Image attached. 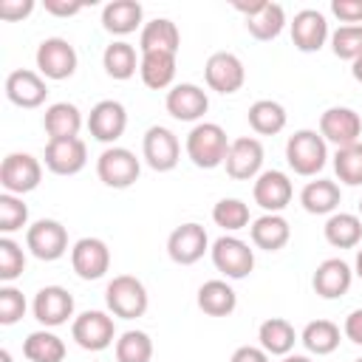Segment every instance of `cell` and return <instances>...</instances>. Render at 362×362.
Returning <instances> with one entry per match:
<instances>
[{"label": "cell", "mask_w": 362, "mask_h": 362, "mask_svg": "<svg viewBox=\"0 0 362 362\" xmlns=\"http://www.w3.org/2000/svg\"><path fill=\"white\" fill-rule=\"evenodd\" d=\"M229 139L226 130L215 122H198L189 133H187V158L198 167V170H215L226 161L229 153Z\"/></svg>", "instance_id": "obj_1"}, {"label": "cell", "mask_w": 362, "mask_h": 362, "mask_svg": "<svg viewBox=\"0 0 362 362\" xmlns=\"http://www.w3.org/2000/svg\"><path fill=\"white\" fill-rule=\"evenodd\" d=\"M286 161L297 175L314 178L328 161V144L320 136V130H294L286 141Z\"/></svg>", "instance_id": "obj_2"}, {"label": "cell", "mask_w": 362, "mask_h": 362, "mask_svg": "<svg viewBox=\"0 0 362 362\" xmlns=\"http://www.w3.org/2000/svg\"><path fill=\"white\" fill-rule=\"evenodd\" d=\"M105 303H107V311L113 317L136 320V317H144V311L150 305V297H147V288L139 277L116 274L105 288Z\"/></svg>", "instance_id": "obj_3"}, {"label": "cell", "mask_w": 362, "mask_h": 362, "mask_svg": "<svg viewBox=\"0 0 362 362\" xmlns=\"http://www.w3.org/2000/svg\"><path fill=\"white\" fill-rule=\"evenodd\" d=\"M139 173H141V161L127 147H116L113 144V147L102 150L99 158H96V175L110 189H127V187H133L139 181Z\"/></svg>", "instance_id": "obj_4"}, {"label": "cell", "mask_w": 362, "mask_h": 362, "mask_svg": "<svg viewBox=\"0 0 362 362\" xmlns=\"http://www.w3.org/2000/svg\"><path fill=\"white\" fill-rule=\"evenodd\" d=\"M209 255H212L215 269H218L221 274H226L229 280H243V277L252 274V269H255V252L249 249L246 240H240V238H235V235H221V238L212 243Z\"/></svg>", "instance_id": "obj_5"}, {"label": "cell", "mask_w": 362, "mask_h": 362, "mask_svg": "<svg viewBox=\"0 0 362 362\" xmlns=\"http://www.w3.org/2000/svg\"><path fill=\"white\" fill-rule=\"evenodd\" d=\"M141 156L147 161L150 170L156 173H170L178 167V158H181V141L178 136L164 127V124H153L147 127L144 139H141Z\"/></svg>", "instance_id": "obj_6"}, {"label": "cell", "mask_w": 362, "mask_h": 362, "mask_svg": "<svg viewBox=\"0 0 362 362\" xmlns=\"http://www.w3.org/2000/svg\"><path fill=\"white\" fill-rule=\"evenodd\" d=\"M71 337L85 351H105L116 339V322L107 311H82L71 322Z\"/></svg>", "instance_id": "obj_7"}, {"label": "cell", "mask_w": 362, "mask_h": 362, "mask_svg": "<svg viewBox=\"0 0 362 362\" xmlns=\"http://www.w3.org/2000/svg\"><path fill=\"white\" fill-rule=\"evenodd\" d=\"M42 181V164L31 153H8L0 164V184L11 195H25Z\"/></svg>", "instance_id": "obj_8"}, {"label": "cell", "mask_w": 362, "mask_h": 362, "mask_svg": "<svg viewBox=\"0 0 362 362\" xmlns=\"http://www.w3.org/2000/svg\"><path fill=\"white\" fill-rule=\"evenodd\" d=\"M25 246L37 260H59L68 252V229L54 218H40L25 229Z\"/></svg>", "instance_id": "obj_9"}, {"label": "cell", "mask_w": 362, "mask_h": 362, "mask_svg": "<svg viewBox=\"0 0 362 362\" xmlns=\"http://www.w3.org/2000/svg\"><path fill=\"white\" fill-rule=\"evenodd\" d=\"M37 71L45 76V79H68L74 76L76 71V51L74 45L65 40V37H45L40 45H37Z\"/></svg>", "instance_id": "obj_10"}, {"label": "cell", "mask_w": 362, "mask_h": 362, "mask_svg": "<svg viewBox=\"0 0 362 362\" xmlns=\"http://www.w3.org/2000/svg\"><path fill=\"white\" fill-rule=\"evenodd\" d=\"M209 252V238H206V229L195 221L189 223H181L170 232L167 238V255L173 263L178 266H192L198 263L204 255Z\"/></svg>", "instance_id": "obj_11"}, {"label": "cell", "mask_w": 362, "mask_h": 362, "mask_svg": "<svg viewBox=\"0 0 362 362\" xmlns=\"http://www.w3.org/2000/svg\"><path fill=\"white\" fill-rule=\"evenodd\" d=\"M204 76H206V85L212 90L229 96V93H238L243 88L246 68H243V62H240L238 54H232V51H215L206 59V65H204Z\"/></svg>", "instance_id": "obj_12"}, {"label": "cell", "mask_w": 362, "mask_h": 362, "mask_svg": "<svg viewBox=\"0 0 362 362\" xmlns=\"http://www.w3.org/2000/svg\"><path fill=\"white\" fill-rule=\"evenodd\" d=\"M320 136L325 139V144L331 141L337 150L348 147V144H356L359 136H362V119L354 107H342V105L328 107L320 116Z\"/></svg>", "instance_id": "obj_13"}, {"label": "cell", "mask_w": 362, "mask_h": 362, "mask_svg": "<svg viewBox=\"0 0 362 362\" xmlns=\"http://www.w3.org/2000/svg\"><path fill=\"white\" fill-rule=\"evenodd\" d=\"M291 195H294L291 178L283 170H263L252 184L255 204L266 212H274V215H280L291 204Z\"/></svg>", "instance_id": "obj_14"}, {"label": "cell", "mask_w": 362, "mask_h": 362, "mask_svg": "<svg viewBox=\"0 0 362 362\" xmlns=\"http://www.w3.org/2000/svg\"><path fill=\"white\" fill-rule=\"evenodd\" d=\"M31 311H34V320L45 328H57V325H65L71 317H74V297L68 288L62 286H42L37 294H34V303H31Z\"/></svg>", "instance_id": "obj_15"}, {"label": "cell", "mask_w": 362, "mask_h": 362, "mask_svg": "<svg viewBox=\"0 0 362 362\" xmlns=\"http://www.w3.org/2000/svg\"><path fill=\"white\" fill-rule=\"evenodd\" d=\"M226 175L235 178V181H252L260 175V167H263V144L260 139L255 136H240L229 144V153H226Z\"/></svg>", "instance_id": "obj_16"}, {"label": "cell", "mask_w": 362, "mask_h": 362, "mask_svg": "<svg viewBox=\"0 0 362 362\" xmlns=\"http://www.w3.org/2000/svg\"><path fill=\"white\" fill-rule=\"evenodd\" d=\"M71 266L82 280H99L110 269V249L102 238H79L71 246Z\"/></svg>", "instance_id": "obj_17"}, {"label": "cell", "mask_w": 362, "mask_h": 362, "mask_svg": "<svg viewBox=\"0 0 362 362\" xmlns=\"http://www.w3.org/2000/svg\"><path fill=\"white\" fill-rule=\"evenodd\" d=\"M124 127H127V110L116 99H102L88 113V130L102 144H113L116 139H122Z\"/></svg>", "instance_id": "obj_18"}, {"label": "cell", "mask_w": 362, "mask_h": 362, "mask_svg": "<svg viewBox=\"0 0 362 362\" xmlns=\"http://www.w3.org/2000/svg\"><path fill=\"white\" fill-rule=\"evenodd\" d=\"M288 25H291V42H294V48L303 51V54L320 51V48L325 45V40L331 37L325 14L317 11V8H303V11H297Z\"/></svg>", "instance_id": "obj_19"}, {"label": "cell", "mask_w": 362, "mask_h": 362, "mask_svg": "<svg viewBox=\"0 0 362 362\" xmlns=\"http://www.w3.org/2000/svg\"><path fill=\"white\" fill-rule=\"evenodd\" d=\"M48 96L45 76L40 71L17 68L6 76V99L17 107H40Z\"/></svg>", "instance_id": "obj_20"}, {"label": "cell", "mask_w": 362, "mask_h": 362, "mask_svg": "<svg viewBox=\"0 0 362 362\" xmlns=\"http://www.w3.org/2000/svg\"><path fill=\"white\" fill-rule=\"evenodd\" d=\"M164 105H167V113L178 122H198L209 110V96L204 88L192 82H178L167 90Z\"/></svg>", "instance_id": "obj_21"}, {"label": "cell", "mask_w": 362, "mask_h": 362, "mask_svg": "<svg viewBox=\"0 0 362 362\" xmlns=\"http://www.w3.org/2000/svg\"><path fill=\"white\" fill-rule=\"evenodd\" d=\"M88 164V147L82 139H48L45 167L54 175H76Z\"/></svg>", "instance_id": "obj_22"}, {"label": "cell", "mask_w": 362, "mask_h": 362, "mask_svg": "<svg viewBox=\"0 0 362 362\" xmlns=\"http://www.w3.org/2000/svg\"><path fill=\"white\" fill-rule=\"evenodd\" d=\"M354 283V269L342 257H328L314 269L311 286L322 300H339Z\"/></svg>", "instance_id": "obj_23"}, {"label": "cell", "mask_w": 362, "mask_h": 362, "mask_svg": "<svg viewBox=\"0 0 362 362\" xmlns=\"http://www.w3.org/2000/svg\"><path fill=\"white\" fill-rule=\"evenodd\" d=\"M178 48H181V31L173 20L156 17V20L141 25V34H139V51L141 54H153V51L178 54Z\"/></svg>", "instance_id": "obj_24"}, {"label": "cell", "mask_w": 362, "mask_h": 362, "mask_svg": "<svg viewBox=\"0 0 362 362\" xmlns=\"http://www.w3.org/2000/svg\"><path fill=\"white\" fill-rule=\"evenodd\" d=\"M249 235H252V243L263 252H280L288 238H291V226L283 215H274V212H266L260 218L252 221L249 226Z\"/></svg>", "instance_id": "obj_25"}, {"label": "cell", "mask_w": 362, "mask_h": 362, "mask_svg": "<svg viewBox=\"0 0 362 362\" xmlns=\"http://www.w3.org/2000/svg\"><path fill=\"white\" fill-rule=\"evenodd\" d=\"M42 127L48 139H79L82 113L74 102H54L42 113Z\"/></svg>", "instance_id": "obj_26"}, {"label": "cell", "mask_w": 362, "mask_h": 362, "mask_svg": "<svg viewBox=\"0 0 362 362\" xmlns=\"http://www.w3.org/2000/svg\"><path fill=\"white\" fill-rule=\"evenodd\" d=\"M342 201L339 184L328 178H314L300 189V204L308 215H334Z\"/></svg>", "instance_id": "obj_27"}, {"label": "cell", "mask_w": 362, "mask_h": 362, "mask_svg": "<svg viewBox=\"0 0 362 362\" xmlns=\"http://www.w3.org/2000/svg\"><path fill=\"white\" fill-rule=\"evenodd\" d=\"M257 339H260V348L269 354V356H288L294 351V342H297V331L288 320L283 317H269L260 322L257 328Z\"/></svg>", "instance_id": "obj_28"}, {"label": "cell", "mask_w": 362, "mask_h": 362, "mask_svg": "<svg viewBox=\"0 0 362 362\" xmlns=\"http://www.w3.org/2000/svg\"><path fill=\"white\" fill-rule=\"evenodd\" d=\"M141 17H144V8L136 0H110L102 8V25L116 37L133 34L141 25Z\"/></svg>", "instance_id": "obj_29"}, {"label": "cell", "mask_w": 362, "mask_h": 362, "mask_svg": "<svg viewBox=\"0 0 362 362\" xmlns=\"http://www.w3.org/2000/svg\"><path fill=\"white\" fill-rule=\"evenodd\" d=\"M322 235L334 249H354L362 240V218L354 212H334L328 215Z\"/></svg>", "instance_id": "obj_30"}, {"label": "cell", "mask_w": 362, "mask_h": 362, "mask_svg": "<svg viewBox=\"0 0 362 362\" xmlns=\"http://www.w3.org/2000/svg\"><path fill=\"white\" fill-rule=\"evenodd\" d=\"M238 305V294L226 280H206L198 288V308L209 317H229Z\"/></svg>", "instance_id": "obj_31"}, {"label": "cell", "mask_w": 362, "mask_h": 362, "mask_svg": "<svg viewBox=\"0 0 362 362\" xmlns=\"http://www.w3.org/2000/svg\"><path fill=\"white\" fill-rule=\"evenodd\" d=\"M139 65H141V57H139L136 48H133L130 42H124V40L110 42V45L105 48V54H102V68H105V74H107L110 79H119V82L130 79V76L139 71Z\"/></svg>", "instance_id": "obj_32"}, {"label": "cell", "mask_w": 362, "mask_h": 362, "mask_svg": "<svg viewBox=\"0 0 362 362\" xmlns=\"http://www.w3.org/2000/svg\"><path fill=\"white\" fill-rule=\"evenodd\" d=\"M175 57L178 54H161V51H153V54H141V65H139V74H141V82L153 90H164L173 85L175 79Z\"/></svg>", "instance_id": "obj_33"}, {"label": "cell", "mask_w": 362, "mask_h": 362, "mask_svg": "<svg viewBox=\"0 0 362 362\" xmlns=\"http://www.w3.org/2000/svg\"><path fill=\"white\" fill-rule=\"evenodd\" d=\"M246 119H249V127H252L257 136H277V133L286 127V122H288L286 107H283L280 102H274V99H257V102L249 107Z\"/></svg>", "instance_id": "obj_34"}, {"label": "cell", "mask_w": 362, "mask_h": 362, "mask_svg": "<svg viewBox=\"0 0 362 362\" xmlns=\"http://www.w3.org/2000/svg\"><path fill=\"white\" fill-rule=\"evenodd\" d=\"M339 325L331 322V320H311L303 334H300V342L305 345L308 354H317V356H325V354H334L339 348Z\"/></svg>", "instance_id": "obj_35"}, {"label": "cell", "mask_w": 362, "mask_h": 362, "mask_svg": "<svg viewBox=\"0 0 362 362\" xmlns=\"http://www.w3.org/2000/svg\"><path fill=\"white\" fill-rule=\"evenodd\" d=\"M286 28V8L280 3H263V8L252 17H246V31L255 37V40H274L280 37V31Z\"/></svg>", "instance_id": "obj_36"}, {"label": "cell", "mask_w": 362, "mask_h": 362, "mask_svg": "<svg viewBox=\"0 0 362 362\" xmlns=\"http://www.w3.org/2000/svg\"><path fill=\"white\" fill-rule=\"evenodd\" d=\"M23 354L28 362H62L65 342L54 331H31L23 342Z\"/></svg>", "instance_id": "obj_37"}, {"label": "cell", "mask_w": 362, "mask_h": 362, "mask_svg": "<svg viewBox=\"0 0 362 362\" xmlns=\"http://www.w3.org/2000/svg\"><path fill=\"white\" fill-rule=\"evenodd\" d=\"M116 362H150L153 359V339L144 331H124L116 339Z\"/></svg>", "instance_id": "obj_38"}, {"label": "cell", "mask_w": 362, "mask_h": 362, "mask_svg": "<svg viewBox=\"0 0 362 362\" xmlns=\"http://www.w3.org/2000/svg\"><path fill=\"white\" fill-rule=\"evenodd\" d=\"M334 173L348 187H359L362 184V141L339 147L334 153Z\"/></svg>", "instance_id": "obj_39"}, {"label": "cell", "mask_w": 362, "mask_h": 362, "mask_svg": "<svg viewBox=\"0 0 362 362\" xmlns=\"http://www.w3.org/2000/svg\"><path fill=\"white\" fill-rule=\"evenodd\" d=\"M212 221L226 232H240L249 226V206L240 198H221L212 206Z\"/></svg>", "instance_id": "obj_40"}, {"label": "cell", "mask_w": 362, "mask_h": 362, "mask_svg": "<svg viewBox=\"0 0 362 362\" xmlns=\"http://www.w3.org/2000/svg\"><path fill=\"white\" fill-rule=\"evenodd\" d=\"M25 272V252L17 240H11L8 235L0 238V280L8 286L11 280H17Z\"/></svg>", "instance_id": "obj_41"}, {"label": "cell", "mask_w": 362, "mask_h": 362, "mask_svg": "<svg viewBox=\"0 0 362 362\" xmlns=\"http://www.w3.org/2000/svg\"><path fill=\"white\" fill-rule=\"evenodd\" d=\"M331 51L339 59L356 62L362 57V25H339L331 34Z\"/></svg>", "instance_id": "obj_42"}, {"label": "cell", "mask_w": 362, "mask_h": 362, "mask_svg": "<svg viewBox=\"0 0 362 362\" xmlns=\"http://www.w3.org/2000/svg\"><path fill=\"white\" fill-rule=\"evenodd\" d=\"M25 223H28V206L23 204V198L3 192L0 195V232L11 235V232L23 229Z\"/></svg>", "instance_id": "obj_43"}, {"label": "cell", "mask_w": 362, "mask_h": 362, "mask_svg": "<svg viewBox=\"0 0 362 362\" xmlns=\"http://www.w3.org/2000/svg\"><path fill=\"white\" fill-rule=\"evenodd\" d=\"M25 297L20 288L14 286H3L0 288V325H14L17 320H23L25 314Z\"/></svg>", "instance_id": "obj_44"}, {"label": "cell", "mask_w": 362, "mask_h": 362, "mask_svg": "<svg viewBox=\"0 0 362 362\" xmlns=\"http://www.w3.org/2000/svg\"><path fill=\"white\" fill-rule=\"evenodd\" d=\"M331 14L345 25H362V0H331Z\"/></svg>", "instance_id": "obj_45"}, {"label": "cell", "mask_w": 362, "mask_h": 362, "mask_svg": "<svg viewBox=\"0 0 362 362\" xmlns=\"http://www.w3.org/2000/svg\"><path fill=\"white\" fill-rule=\"evenodd\" d=\"M34 11V0H0V20H23Z\"/></svg>", "instance_id": "obj_46"}, {"label": "cell", "mask_w": 362, "mask_h": 362, "mask_svg": "<svg viewBox=\"0 0 362 362\" xmlns=\"http://www.w3.org/2000/svg\"><path fill=\"white\" fill-rule=\"evenodd\" d=\"M42 6L54 17H74V14H79L85 8V3H79V0H45Z\"/></svg>", "instance_id": "obj_47"}, {"label": "cell", "mask_w": 362, "mask_h": 362, "mask_svg": "<svg viewBox=\"0 0 362 362\" xmlns=\"http://www.w3.org/2000/svg\"><path fill=\"white\" fill-rule=\"evenodd\" d=\"M342 334H345L354 345H362V308H354V311L345 317Z\"/></svg>", "instance_id": "obj_48"}, {"label": "cell", "mask_w": 362, "mask_h": 362, "mask_svg": "<svg viewBox=\"0 0 362 362\" xmlns=\"http://www.w3.org/2000/svg\"><path fill=\"white\" fill-rule=\"evenodd\" d=\"M229 362H269V354L260 345H240V348H235Z\"/></svg>", "instance_id": "obj_49"}, {"label": "cell", "mask_w": 362, "mask_h": 362, "mask_svg": "<svg viewBox=\"0 0 362 362\" xmlns=\"http://www.w3.org/2000/svg\"><path fill=\"white\" fill-rule=\"evenodd\" d=\"M351 74H354L356 82H362V57H359L356 62H351Z\"/></svg>", "instance_id": "obj_50"}, {"label": "cell", "mask_w": 362, "mask_h": 362, "mask_svg": "<svg viewBox=\"0 0 362 362\" xmlns=\"http://www.w3.org/2000/svg\"><path fill=\"white\" fill-rule=\"evenodd\" d=\"M354 274L362 280V249L356 252V260H354Z\"/></svg>", "instance_id": "obj_51"}, {"label": "cell", "mask_w": 362, "mask_h": 362, "mask_svg": "<svg viewBox=\"0 0 362 362\" xmlns=\"http://www.w3.org/2000/svg\"><path fill=\"white\" fill-rule=\"evenodd\" d=\"M283 362H311V359L303 354H288V356H283Z\"/></svg>", "instance_id": "obj_52"}, {"label": "cell", "mask_w": 362, "mask_h": 362, "mask_svg": "<svg viewBox=\"0 0 362 362\" xmlns=\"http://www.w3.org/2000/svg\"><path fill=\"white\" fill-rule=\"evenodd\" d=\"M0 362H14V359H11V354H8V351H6V348H3V351H0Z\"/></svg>", "instance_id": "obj_53"}, {"label": "cell", "mask_w": 362, "mask_h": 362, "mask_svg": "<svg viewBox=\"0 0 362 362\" xmlns=\"http://www.w3.org/2000/svg\"><path fill=\"white\" fill-rule=\"evenodd\" d=\"M359 218H362V201H359Z\"/></svg>", "instance_id": "obj_54"}, {"label": "cell", "mask_w": 362, "mask_h": 362, "mask_svg": "<svg viewBox=\"0 0 362 362\" xmlns=\"http://www.w3.org/2000/svg\"><path fill=\"white\" fill-rule=\"evenodd\" d=\"M354 362H362V356H359V359H354Z\"/></svg>", "instance_id": "obj_55"}]
</instances>
